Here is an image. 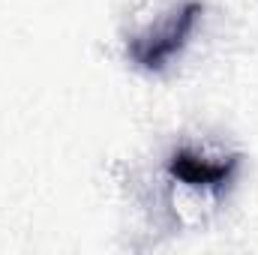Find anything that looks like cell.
Instances as JSON below:
<instances>
[{
	"label": "cell",
	"instance_id": "1",
	"mask_svg": "<svg viewBox=\"0 0 258 255\" xmlns=\"http://www.w3.org/2000/svg\"><path fill=\"white\" fill-rule=\"evenodd\" d=\"M198 15H201V3H183L177 9H171L162 21H156L150 30L138 33L132 42H129V54L132 60L141 66V69H162L168 63L189 39V33L198 24Z\"/></svg>",
	"mask_w": 258,
	"mask_h": 255
},
{
	"label": "cell",
	"instance_id": "2",
	"mask_svg": "<svg viewBox=\"0 0 258 255\" xmlns=\"http://www.w3.org/2000/svg\"><path fill=\"white\" fill-rule=\"evenodd\" d=\"M237 168V159H207V156H198L192 150H177L171 156V165L168 171L183 180L186 186H204V189H219L231 180Z\"/></svg>",
	"mask_w": 258,
	"mask_h": 255
}]
</instances>
